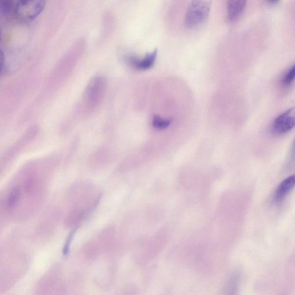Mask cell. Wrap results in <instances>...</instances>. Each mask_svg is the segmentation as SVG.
I'll return each instance as SVG.
<instances>
[{"mask_svg":"<svg viewBox=\"0 0 295 295\" xmlns=\"http://www.w3.org/2000/svg\"><path fill=\"white\" fill-rule=\"evenodd\" d=\"M45 4L37 0H8L2 2V13L11 22L28 24L39 16Z\"/></svg>","mask_w":295,"mask_h":295,"instance_id":"1","label":"cell"},{"mask_svg":"<svg viewBox=\"0 0 295 295\" xmlns=\"http://www.w3.org/2000/svg\"><path fill=\"white\" fill-rule=\"evenodd\" d=\"M272 127L278 135H284L291 131L295 127V107H291L275 118Z\"/></svg>","mask_w":295,"mask_h":295,"instance_id":"4","label":"cell"},{"mask_svg":"<svg viewBox=\"0 0 295 295\" xmlns=\"http://www.w3.org/2000/svg\"><path fill=\"white\" fill-rule=\"evenodd\" d=\"M295 187V174L289 176L277 187L274 195V200L276 204H279L287 197Z\"/></svg>","mask_w":295,"mask_h":295,"instance_id":"6","label":"cell"},{"mask_svg":"<svg viewBox=\"0 0 295 295\" xmlns=\"http://www.w3.org/2000/svg\"><path fill=\"white\" fill-rule=\"evenodd\" d=\"M21 197V189L19 187H15L14 189L11 190L10 193L8 196L6 202V205L7 208L10 209L14 208V207L18 204V202Z\"/></svg>","mask_w":295,"mask_h":295,"instance_id":"8","label":"cell"},{"mask_svg":"<svg viewBox=\"0 0 295 295\" xmlns=\"http://www.w3.org/2000/svg\"><path fill=\"white\" fill-rule=\"evenodd\" d=\"M105 88L104 79L97 77L92 80L84 94V101L89 108H94L98 105L105 93Z\"/></svg>","mask_w":295,"mask_h":295,"instance_id":"3","label":"cell"},{"mask_svg":"<svg viewBox=\"0 0 295 295\" xmlns=\"http://www.w3.org/2000/svg\"><path fill=\"white\" fill-rule=\"evenodd\" d=\"M292 153L293 155H295V139L293 141V144L292 145Z\"/></svg>","mask_w":295,"mask_h":295,"instance_id":"13","label":"cell"},{"mask_svg":"<svg viewBox=\"0 0 295 295\" xmlns=\"http://www.w3.org/2000/svg\"><path fill=\"white\" fill-rule=\"evenodd\" d=\"M75 231H73L71 233V234L69 235L68 237V239L67 240L66 243H65L64 249V254H67L68 251L69 247H70V243H71V241L72 240L73 237H74Z\"/></svg>","mask_w":295,"mask_h":295,"instance_id":"11","label":"cell"},{"mask_svg":"<svg viewBox=\"0 0 295 295\" xmlns=\"http://www.w3.org/2000/svg\"><path fill=\"white\" fill-rule=\"evenodd\" d=\"M295 81V64L289 69L282 76L281 84L283 86L288 87Z\"/></svg>","mask_w":295,"mask_h":295,"instance_id":"9","label":"cell"},{"mask_svg":"<svg viewBox=\"0 0 295 295\" xmlns=\"http://www.w3.org/2000/svg\"><path fill=\"white\" fill-rule=\"evenodd\" d=\"M171 121L169 119H165L159 116H155L153 119L152 124L154 127L158 129H165L171 124Z\"/></svg>","mask_w":295,"mask_h":295,"instance_id":"10","label":"cell"},{"mask_svg":"<svg viewBox=\"0 0 295 295\" xmlns=\"http://www.w3.org/2000/svg\"><path fill=\"white\" fill-rule=\"evenodd\" d=\"M247 2L243 0H229L227 2V10L229 21H235L244 12Z\"/></svg>","mask_w":295,"mask_h":295,"instance_id":"7","label":"cell"},{"mask_svg":"<svg viewBox=\"0 0 295 295\" xmlns=\"http://www.w3.org/2000/svg\"><path fill=\"white\" fill-rule=\"evenodd\" d=\"M158 56V51L154 50L151 53H147L143 58L140 59L134 55H129L126 57L125 61L130 67L135 70L145 71L151 69L155 63Z\"/></svg>","mask_w":295,"mask_h":295,"instance_id":"5","label":"cell"},{"mask_svg":"<svg viewBox=\"0 0 295 295\" xmlns=\"http://www.w3.org/2000/svg\"><path fill=\"white\" fill-rule=\"evenodd\" d=\"M210 10V2L194 1L187 9L185 24L187 28L194 29L200 27L208 19Z\"/></svg>","mask_w":295,"mask_h":295,"instance_id":"2","label":"cell"},{"mask_svg":"<svg viewBox=\"0 0 295 295\" xmlns=\"http://www.w3.org/2000/svg\"><path fill=\"white\" fill-rule=\"evenodd\" d=\"M279 3V1H268L267 2V4H268V5H269V6H276L278 5V4Z\"/></svg>","mask_w":295,"mask_h":295,"instance_id":"12","label":"cell"}]
</instances>
